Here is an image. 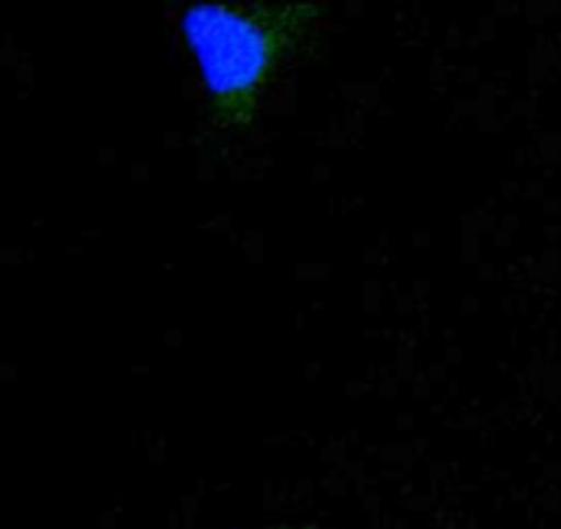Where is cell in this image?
I'll list each match as a JSON object with an SVG mask.
<instances>
[{"instance_id":"cell-1","label":"cell","mask_w":561,"mask_h":529,"mask_svg":"<svg viewBox=\"0 0 561 529\" xmlns=\"http://www.w3.org/2000/svg\"><path fill=\"white\" fill-rule=\"evenodd\" d=\"M318 3H197L184 11V36L206 80L211 115L247 126L268 82L321 16Z\"/></svg>"}]
</instances>
